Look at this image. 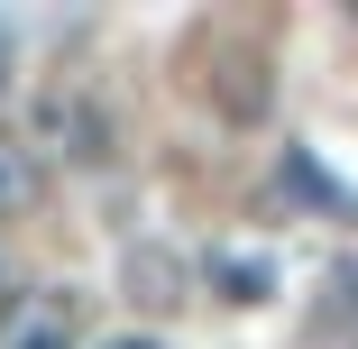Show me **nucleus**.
<instances>
[{"instance_id":"1","label":"nucleus","mask_w":358,"mask_h":349,"mask_svg":"<svg viewBox=\"0 0 358 349\" xmlns=\"http://www.w3.org/2000/svg\"><path fill=\"white\" fill-rule=\"evenodd\" d=\"M37 129L55 138V157H74V166H110V120L92 111V92H46V111H37Z\"/></svg>"},{"instance_id":"2","label":"nucleus","mask_w":358,"mask_h":349,"mask_svg":"<svg viewBox=\"0 0 358 349\" xmlns=\"http://www.w3.org/2000/svg\"><path fill=\"white\" fill-rule=\"evenodd\" d=\"M0 349H74V304L64 294H10L0 304Z\"/></svg>"},{"instance_id":"3","label":"nucleus","mask_w":358,"mask_h":349,"mask_svg":"<svg viewBox=\"0 0 358 349\" xmlns=\"http://www.w3.org/2000/svg\"><path fill=\"white\" fill-rule=\"evenodd\" d=\"M129 294L148 304V313H175V304H184V266H175L166 248H138V257H129Z\"/></svg>"},{"instance_id":"4","label":"nucleus","mask_w":358,"mask_h":349,"mask_svg":"<svg viewBox=\"0 0 358 349\" xmlns=\"http://www.w3.org/2000/svg\"><path fill=\"white\" fill-rule=\"evenodd\" d=\"M19 212H37V157L0 129V221H19Z\"/></svg>"},{"instance_id":"5","label":"nucleus","mask_w":358,"mask_h":349,"mask_svg":"<svg viewBox=\"0 0 358 349\" xmlns=\"http://www.w3.org/2000/svg\"><path fill=\"white\" fill-rule=\"evenodd\" d=\"M211 285H230V304H266V266L257 257H211Z\"/></svg>"},{"instance_id":"6","label":"nucleus","mask_w":358,"mask_h":349,"mask_svg":"<svg viewBox=\"0 0 358 349\" xmlns=\"http://www.w3.org/2000/svg\"><path fill=\"white\" fill-rule=\"evenodd\" d=\"M101 349H166V340H157V331H110Z\"/></svg>"}]
</instances>
